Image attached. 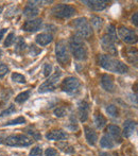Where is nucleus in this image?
<instances>
[{
    "mask_svg": "<svg viewBox=\"0 0 138 156\" xmlns=\"http://www.w3.org/2000/svg\"><path fill=\"white\" fill-rule=\"evenodd\" d=\"M41 23H43V20L39 18L28 20L23 23V30L26 32H36L37 30H39V28L41 27Z\"/></svg>",
    "mask_w": 138,
    "mask_h": 156,
    "instance_id": "9b49d317",
    "label": "nucleus"
},
{
    "mask_svg": "<svg viewBox=\"0 0 138 156\" xmlns=\"http://www.w3.org/2000/svg\"><path fill=\"white\" fill-rule=\"evenodd\" d=\"M84 131H85V137H86L87 142H88L89 144H91V146L96 144V142H97V140H98L97 133H96L93 129H90V127H88V126H85Z\"/></svg>",
    "mask_w": 138,
    "mask_h": 156,
    "instance_id": "aec40b11",
    "label": "nucleus"
},
{
    "mask_svg": "<svg viewBox=\"0 0 138 156\" xmlns=\"http://www.w3.org/2000/svg\"><path fill=\"white\" fill-rule=\"evenodd\" d=\"M0 56H1V50H0Z\"/></svg>",
    "mask_w": 138,
    "mask_h": 156,
    "instance_id": "a19ab883",
    "label": "nucleus"
},
{
    "mask_svg": "<svg viewBox=\"0 0 138 156\" xmlns=\"http://www.w3.org/2000/svg\"><path fill=\"white\" fill-rule=\"evenodd\" d=\"M52 39H53V36H52V34H49V33H41V34H38L35 37V41L39 46L48 45V44L51 43Z\"/></svg>",
    "mask_w": 138,
    "mask_h": 156,
    "instance_id": "a211bd4d",
    "label": "nucleus"
},
{
    "mask_svg": "<svg viewBox=\"0 0 138 156\" xmlns=\"http://www.w3.org/2000/svg\"><path fill=\"white\" fill-rule=\"evenodd\" d=\"M43 154V150L41 147H34L31 151H30V156H41Z\"/></svg>",
    "mask_w": 138,
    "mask_h": 156,
    "instance_id": "2f4dec72",
    "label": "nucleus"
},
{
    "mask_svg": "<svg viewBox=\"0 0 138 156\" xmlns=\"http://www.w3.org/2000/svg\"><path fill=\"white\" fill-rule=\"evenodd\" d=\"M99 156H111L108 154V153H105V152H102V153H100V155Z\"/></svg>",
    "mask_w": 138,
    "mask_h": 156,
    "instance_id": "4c0bfd02",
    "label": "nucleus"
},
{
    "mask_svg": "<svg viewBox=\"0 0 138 156\" xmlns=\"http://www.w3.org/2000/svg\"><path fill=\"white\" fill-rule=\"evenodd\" d=\"M46 156H56L58 155V152H56L55 149H52V148H48L45 152Z\"/></svg>",
    "mask_w": 138,
    "mask_h": 156,
    "instance_id": "f704fd0d",
    "label": "nucleus"
},
{
    "mask_svg": "<svg viewBox=\"0 0 138 156\" xmlns=\"http://www.w3.org/2000/svg\"><path fill=\"white\" fill-rule=\"evenodd\" d=\"M90 21H91V26H93L96 30H100L102 27V25H103L102 18H100V17H98V16H93L90 19Z\"/></svg>",
    "mask_w": 138,
    "mask_h": 156,
    "instance_id": "b1692460",
    "label": "nucleus"
},
{
    "mask_svg": "<svg viewBox=\"0 0 138 156\" xmlns=\"http://www.w3.org/2000/svg\"><path fill=\"white\" fill-rule=\"evenodd\" d=\"M29 98H30V90L23 91V93L19 94L18 96L15 98V102L19 103V104H23V103L26 102V101H27Z\"/></svg>",
    "mask_w": 138,
    "mask_h": 156,
    "instance_id": "5701e85b",
    "label": "nucleus"
},
{
    "mask_svg": "<svg viewBox=\"0 0 138 156\" xmlns=\"http://www.w3.org/2000/svg\"><path fill=\"white\" fill-rule=\"evenodd\" d=\"M9 72V67L5 64L0 62V79H2Z\"/></svg>",
    "mask_w": 138,
    "mask_h": 156,
    "instance_id": "7c9ffc66",
    "label": "nucleus"
},
{
    "mask_svg": "<svg viewBox=\"0 0 138 156\" xmlns=\"http://www.w3.org/2000/svg\"><path fill=\"white\" fill-rule=\"evenodd\" d=\"M106 112H107V114H108L111 117H118V109H117V107L115 106V105H108V106L106 107Z\"/></svg>",
    "mask_w": 138,
    "mask_h": 156,
    "instance_id": "a878e982",
    "label": "nucleus"
},
{
    "mask_svg": "<svg viewBox=\"0 0 138 156\" xmlns=\"http://www.w3.org/2000/svg\"><path fill=\"white\" fill-rule=\"evenodd\" d=\"M16 112V108H15V106L13 104H11L10 106L8 107V108L5 109V111H3L1 113V115H0V118L1 117H4V116H9V115H11V114H13V113H15Z\"/></svg>",
    "mask_w": 138,
    "mask_h": 156,
    "instance_id": "c85d7f7f",
    "label": "nucleus"
},
{
    "mask_svg": "<svg viewBox=\"0 0 138 156\" xmlns=\"http://www.w3.org/2000/svg\"><path fill=\"white\" fill-rule=\"evenodd\" d=\"M137 123L134 120H126L123 123V135L126 137H130L134 134L135 129H136Z\"/></svg>",
    "mask_w": 138,
    "mask_h": 156,
    "instance_id": "ddd939ff",
    "label": "nucleus"
},
{
    "mask_svg": "<svg viewBox=\"0 0 138 156\" xmlns=\"http://www.w3.org/2000/svg\"><path fill=\"white\" fill-rule=\"evenodd\" d=\"M95 124L98 129H102V127L105 126L106 124V119L104 118V116L100 113H96L95 115Z\"/></svg>",
    "mask_w": 138,
    "mask_h": 156,
    "instance_id": "4be33fe9",
    "label": "nucleus"
},
{
    "mask_svg": "<svg viewBox=\"0 0 138 156\" xmlns=\"http://www.w3.org/2000/svg\"><path fill=\"white\" fill-rule=\"evenodd\" d=\"M72 27L76 29V34L81 38H88L93 35V29L89 23L87 21L86 18L81 17V18H76L72 21L71 23Z\"/></svg>",
    "mask_w": 138,
    "mask_h": 156,
    "instance_id": "7ed1b4c3",
    "label": "nucleus"
},
{
    "mask_svg": "<svg viewBox=\"0 0 138 156\" xmlns=\"http://www.w3.org/2000/svg\"><path fill=\"white\" fill-rule=\"evenodd\" d=\"M46 138L49 140H63L67 138V134L62 129H53L46 135Z\"/></svg>",
    "mask_w": 138,
    "mask_h": 156,
    "instance_id": "4468645a",
    "label": "nucleus"
},
{
    "mask_svg": "<svg viewBox=\"0 0 138 156\" xmlns=\"http://www.w3.org/2000/svg\"><path fill=\"white\" fill-rule=\"evenodd\" d=\"M0 144H2V137H0Z\"/></svg>",
    "mask_w": 138,
    "mask_h": 156,
    "instance_id": "ea45409f",
    "label": "nucleus"
},
{
    "mask_svg": "<svg viewBox=\"0 0 138 156\" xmlns=\"http://www.w3.org/2000/svg\"><path fill=\"white\" fill-rule=\"evenodd\" d=\"M54 115H55L56 117H64V116L66 115V111H65V108H63V107H58V108L54 111Z\"/></svg>",
    "mask_w": 138,
    "mask_h": 156,
    "instance_id": "72a5a7b5",
    "label": "nucleus"
},
{
    "mask_svg": "<svg viewBox=\"0 0 138 156\" xmlns=\"http://www.w3.org/2000/svg\"><path fill=\"white\" fill-rule=\"evenodd\" d=\"M25 49H26L25 41H23L21 37H19L18 41H17V43H16V47H15V50H16V52H21V51H23Z\"/></svg>",
    "mask_w": 138,
    "mask_h": 156,
    "instance_id": "bb28decb",
    "label": "nucleus"
},
{
    "mask_svg": "<svg viewBox=\"0 0 138 156\" xmlns=\"http://www.w3.org/2000/svg\"><path fill=\"white\" fill-rule=\"evenodd\" d=\"M78 113L80 120L82 122L86 121L89 114V104L86 101H80L78 104Z\"/></svg>",
    "mask_w": 138,
    "mask_h": 156,
    "instance_id": "f8f14e48",
    "label": "nucleus"
},
{
    "mask_svg": "<svg viewBox=\"0 0 138 156\" xmlns=\"http://www.w3.org/2000/svg\"><path fill=\"white\" fill-rule=\"evenodd\" d=\"M69 49L73 58L78 61H85L87 58V48L85 43L78 35L71 36L69 41Z\"/></svg>",
    "mask_w": 138,
    "mask_h": 156,
    "instance_id": "f03ea898",
    "label": "nucleus"
},
{
    "mask_svg": "<svg viewBox=\"0 0 138 156\" xmlns=\"http://www.w3.org/2000/svg\"><path fill=\"white\" fill-rule=\"evenodd\" d=\"M101 86L106 91H113L114 89V79L109 74H103L101 76Z\"/></svg>",
    "mask_w": 138,
    "mask_h": 156,
    "instance_id": "2eb2a0df",
    "label": "nucleus"
},
{
    "mask_svg": "<svg viewBox=\"0 0 138 156\" xmlns=\"http://www.w3.org/2000/svg\"><path fill=\"white\" fill-rule=\"evenodd\" d=\"M23 14L28 18H33V17L37 16V14H38V8L35 5L34 2H29L27 4V6L25 8Z\"/></svg>",
    "mask_w": 138,
    "mask_h": 156,
    "instance_id": "6ab92c4d",
    "label": "nucleus"
},
{
    "mask_svg": "<svg viewBox=\"0 0 138 156\" xmlns=\"http://www.w3.org/2000/svg\"><path fill=\"white\" fill-rule=\"evenodd\" d=\"M1 12H2V6L0 5V13H1Z\"/></svg>",
    "mask_w": 138,
    "mask_h": 156,
    "instance_id": "58836bf2",
    "label": "nucleus"
},
{
    "mask_svg": "<svg viewBox=\"0 0 138 156\" xmlns=\"http://www.w3.org/2000/svg\"><path fill=\"white\" fill-rule=\"evenodd\" d=\"M14 38H15L14 33L11 32L10 34L6 36L5 41H4V46H5V47H10V46H12V44L14 43Z\"/></svg>",
    "mask_w": 138,
    "mask_h": 156,
    "instance_id": "c756f323",
    "label": "nucleus"
},
{
    "mask_svg": "<svg viewBox=\"0 0 138 156\" xmlns=\"http://www.w3.org/2000/svg\"><path fill=\"white\" fill-rule=\"evenodd\" d=\"M107 132H108V135L111 137V139L116 140V141H118V142H121V140H122L121 129H120L117 125H108Z\"/></svg>",
    "mask_w": 138,
    "mask_h": 156,
    "instance_id": "f3484780",
    "label": "nucleus"
},
{
    "mask_svg": "<svg viewBox=\"0 0 138 156\" xmlns=\"http://www.w3.org/2000/svg\"><path fill=\"white\" fill-rule=\"evenodd\" d=\"M55 54H56V58H58L60 64H62L64 66L69 64L70 61L69 50L64 41H60L55 45Z\"/></svg>",
    "mask_w": 138,
    "mask_h": 156,
    "instance_id": "423d86ee",
    "label": "nucleus"
},
{
    "mask_svg": "<svg viewBox=\"0 0 138 156\" xmlns=\"http://www.w3.org/2000/svg\"><path fill=\"white\" fill-rule=\"evenodd\" d=\"M137 16H138V15H137V13H135V14H134V16L132 17V23H134L135 26H137Z\"/></svg>",
    "mask_w": 138,
    "mask_h": 156,
    "instance_id": "c9c22d12",
    "label": "nucleus"
},
{
    "mask_svg": "<svg viewBox=\"0 0 138 156\" xmlns=\"http://www.w3.org/2000/svg\"><path fill=\"white\" fill-rule=\"evenodd\" d=\"M26 123V119L23 117H17L16 119L11 120L8 123H5L6 125H18V124H23Z\"/></svg>",
    "mask_w": 138,
    "mask_h": 156,
    "instance_id": "cd10ccee",
    "label": "nucleus"
},
{
    "mask_svg": "<svg viewBox=\"0 0 138 156\" xmlns=\"http://www.w3.org/2000/svg\"><path fill=\"white\" fill-rule=\"evenodd\" d=\"M80 87V82L76 78H73V76H69V78H66L61 84V88H62L63 91L67 94H73L76 93V90Z\"/></svg>",
    "mask_w": 138,
    "mask_h": 156,
    "instance_id": "6e6552de",
    "label": "nucleus"
},
{
    "mask_svg": "<svg viewBox=\"0 0 138 156\" xmlns=\"http://www.w3.org/2000/svg\"><path fill=\"white\" fill-rule=\"evenodd\" d=\"M12 81L16 83H20V84H25L26 83V78L20 73H17V72H14L12 73Z\"/></svg>",
    "mask_w": 138,
    "mask_h": 156,
    "instance_id": "393cba45",
    "label": "nucleus"
},
{
    "mask_svg": "<svg viewBox=\"0 0 138 156\" xmlns=\"http://www.w3.org/2000/svg\"><path fill=\"white\" fill-rule=\"evenodd\" d=\"M83 3H85L87 6L91 9L94 11H102L106 8L107 1H99V0H93V1H82Z\"/></svg>",
    "mask_w": 138,
    "mask_h": 156,
    "instance_id": "dca6fc26",
    "label": "nucleus"
},
{
    "mask_svg": "<svg viewBox=\"0 0 138 156\" xmlns=\"http://www.w3.org/2000/svg\"><path fill=\"white\" fill-rule=\"evenodd\" d=\"M6 32V29H1L0 30V41H1V39L3 38V35H4V33Z\"/></svg>",
    "mask_w": 138,
    "mask_h": 156,
    "instance_id": "e433bc0d",
    "label": "nucleus"
},
{
    "mask_svg": "<svg viewBox=\"0 0 138 156\" xmlns=\"http://www.w3.org/2000/svg\"><path fill=\"white\" fill-rule=\"evenodd\" d=\"M51 71H52V66L51 64H45L44 65V76H49L51 74Z\"/></svg>",
    "mask_w": 138,
    "mask_h": 156,
    "instance_id": "473e14b6",
    "label": "nucleus"
},
{
    "mask_svg": "<svg viewBox=\"0 0 138 156\" xmlns=\"http://www.w3.org/2000/svg\"><path fill=\"white\" fill-rule=\"evenodd\" d=\"M115 41L116 38L109 36V35L105 34L101 39V45L103 50H105L106 52H108V54L111 55H116L117 54V48H116L115 45Z\"/></svg>",
    "mask_w": 138,
    "mask_h": 156,
    "instance_id": "9d476101",
    "label": "nucleus"
},
{
    "mask_svg": "<svg viewBox=\"0 0 138 156\" xmlns=\"http://www.w3.org/2000/svg\"><path fill=\"white\" fill-rule=\"evenodd\" d=\"M117 31H118V34H119L120 38H121L123 41H126V43L134 44L137 41L136 33L133 31V30L123 27V26H120V27L118 28Z\"/></svg>",
    "mask_w": 138,
    "mask_h": 156,
    "instance_id": "1a4fd4ad",
    "label": "nucleus"
},
{
    "mask_svg": "<svg viewBox=\"0 0 138 156\" xmlns=\"http://www.w3.org/2000/svg\"><path fill=\"white\" fill-rule=\"evenodd\" d=\"M33 140L28 136L18 134V135H11L6 137L4 144L9 147H28L32 144Z\"/></svg>",
    "mask_w": 138,
    "mask_h": 156,
    "instance_id": "39448f33",
    "label": "nucleus"
},
{
    "mask_svg": "<svg viewBox=\"0 0 138 156\" xmlns=\"http://www.w3.org/2000/svg\"><path fill=\"white\" fill-rule=\"evenodd\" d=\"M61 74H62V72H61L60 70H56V72L53 76H50L46 82H44L43 84L39 86V89H38L39 93L44 94V93H48V91H53L54 89L56 88V84H58V81L60 80Z\"/></svg>",
    "mask_w": 138,
    "mask_h": 156,
    "instance_id": "0eeeda50",
    "label": "nucleus"
},
{
    "mask_svg": "<svg viewBox=\"0 0 138 156\" xmlns=\"http://www.w3.org/2000/svg\"><path fill=\"white\" fill-rule=\"evenodd\" d=\"M98 63L102 68L105 70H108L111 72H117L119 74L126 73L129 70L128 66L124 63L114 58L113 56L107 55V54H101L98 56Z\"/></svg>",
    "mask_w": 138,
    "mask_h": 156,
    "instance_id": "f257e3e1",
    "label": "nucleus"
},
{
    "mask_svg": "<svg viewBox=\"0 0 138 156\" xmlns=\"http://www.w3.org/2000/svg\"><path fill=\"white\" fill-rule=\"evenodd\" d=\"M114 140L111 139V137L108 135V134H105V135L102 136L101 140H100V146L102 148H105V149H111L114 148Z\"/></svg>",
    "mask_w": 138,
    "mask_h": 156,
    "instance_id": "412c9836",
    "label": "nucleus"
},
{
    "mask_svg": "<svg viewBox=\"0 0 138 156\" xmlns=\"http://www.w3.org/2000/svg\"><path fill=\"white\" fill-rule=\"evenodd\" d=\"M51 14L58 18H69L76 14V9L68 4L61 3L51 9Z\"/></svg>",
    "mask_w": 138,
    "mask_h": 156,
    "instance_id": "20e7f679",
    "label": "nucleus"
}]
</instances>
